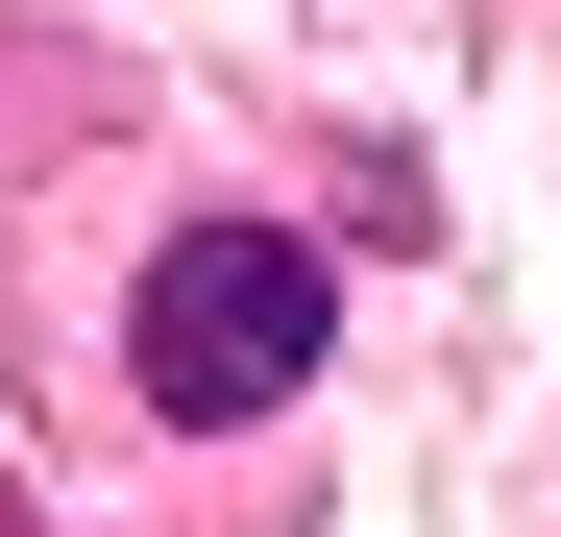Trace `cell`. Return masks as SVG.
<instances>
[{
    "instance_id": "obj_1",
    "label": "cell",
    "mask_w": 561,
    "mask_h": 537,
    "mask_svg": "<svg viewBox=\"0 0 561 537\" xmlns=\"http://www.w3.org/2000/svg\"><path fill=\"white\" fill-rule=\"evenodd\" d=\"M123 367H147V415H294V367H318V244L294 220H171Z\"/></svg>"
}]
</instances>
